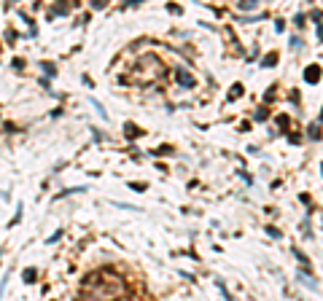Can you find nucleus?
<instances>
[{
	"instance_id": "2",
	"label": "nucleus",
	"mask_w": 323,
	"mask_h": 301,
	"mask_svg": "<svg viewBox=\"0 0 323 301\" xmlns=\"http://www.w3.org/2000/svg\"><path fill=\"white\" fill-rule=\"evenodd\" d=\"M119 301H140V298H135V296H124V298H119Z\"/></svg>"
},
{
	"instance_id": "1",
	"label": "nucleus",
	"mask_w": 323,
	"mask_h": 301,
	"mask_svg": "<svg viewBox=\"0 0 323 301\" xmlns=\"http://www.w3.org/2000/svg\"><path fill=\"white\" fill-rule=\"evenodd\" d=\"M307 78H310V81H315V78H318V70H315V68L307 70Z\"/></svg>"
}]
</instances>
